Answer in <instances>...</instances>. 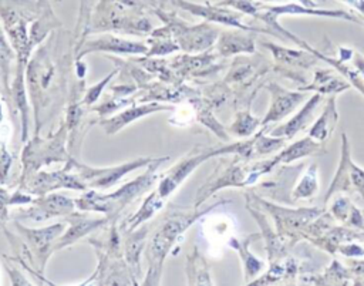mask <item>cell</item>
I'll use <instances>...</instances> for the list:
<instances>
[{
    "instance_id": "obj_1",
    "label": "cell",
    "mask_w": 364,
    "mask_h": 286,
    "mask_svg": "<svg viewBox=\"0 0 364 286\" xmlns=\"http://www.w3.org/2000/svg\"><path fill=\"white\" fill-rule=\"evenodd\" d=\"M68 31L50 34L44 44L33 51L27 67L26 81L27 91L34 111V135H40V129L46 121L60 111L67 98V75L74 53L75 40L65 38ZM75 57V55H74Z\"/></svg>"
},
{
    "instance_id": "obj_2",
    "label": "cell",
    "mask_w": 364,
    "mask_h": 286,
    "mask_svg": "<svg viewBox=\"0 0 364 286\" xmlns=\"http://www.w3.org/2000/svg\"><path fill=\"white\" fill-rule=\"evenodd\" d=\"M149 6L144 0H98L95 9L82 23L75 38L74 55L87 36L102 31H117L132 36H148L154 30L148 17Z\"/></svg>"
},
{
    "instance_id": "obj_3",
    "label": "cell",
    "mask_w": 364,
    "mask_h": 286,
    "mask_svg": "<svg viewBox=\"0 0 364 286\" xmlns=\"http://www.w3.org/2000/svg\"><path fill=\"white\" fill-rule=\"evenodd\" d=\"M230 203L228 199H220L216 203H212L206 209L193 208L192 211L188 209H169L161 225L156 228L151 239L146 242L145 246V259H146V275L144 285L154 286L159 285L164 270V262L166 255L173 248L178 238L188 231L198 219H200L208 212L216 209L218 206H223Z\"/></svg>"
},
{
    "instance_id": "obj_4",
    "label": "cell",
    "mask_w": 364,
    "mask_h": 286,
    "mask_svg": "<svg viewBox=\"0 0 364 286\" xmlns=\"http://www.w3.org/2000/svg\"><path fill=\"white\" fill-rule=\"evenodd\" d=\"M166 161H169L168 155L158 157L156 161L146 166L145 172H142L132 181L124 184L114 192L101 194L92 188L82 191V194L74 199L75 208L87 212H101L108 218L109 223L117 222L119 213L127 206H129L136 198L142 196L146 191H149L151 186L161 178L156 174V169Z\"/></svg>"
},
{
    "instance_id": "obj_5",
    "label": "cell",
    "mask_w": 364,
    "mask_h": 286,
    "mask_svg": "<svg viewBox=\"0 0 364 286\" xmlns=\"http://www.w3.org/2000/svg\"><path fill=\"white\" fill-rule=\"evenodd\" d=\"M10 222L21 239L23 252L21 255L16 256L17 262L21 265V268L28 269L34 276L50 285L44 275L46 265L50 256L54 253L53 246L55 240L65 229V221L44 228H28L17 219H11Z\"/></svg>"
},
{
    "instance_id": "obj_6",
    "label": "cell",
    "mask_w": 364,
    "mask_h": 286,
    "mask_svg": "<svg viewBox=\"0 0 364 286\" xmlns=\"http://www.w3.org/2000/svg\"><path fill=\"white\" fill-rule=\"evenodd\" d=\"M48 0H0V23L17 53V60L27 65L33 50L28 30L43 13Z\"/></svg>"
},
{
    "instance_id": "obj_7",
    "label": "cell",
    "mask_w": 364,
    "mask_h": 286,
    "mask_svg": "<svg viewBox=\"0 0 364 286\" xmlns=\"http://www.w3.org/2000/svg\"><path fill=\"white\" fill-rule=\"evenodd\" d=\"M68 129L65 121L60 124L57 131L48 134L47 138L40 135H33L31 139H27L21 151V171L18 179L40 171L43 166H48L55 162H67L71 157L68 148ZM18 182V181H17Z\"/></svg>"
},
{
    "instance_id": "obj_8",
    "label": "cell",
    "mask_w": 364,
    "mask_h": 286,
    "mask_svg": "<svg viewBox=\"0 0 364 286\" xmlns=\"http://www.w3.org/2000/svg\"><path fill=\"white\" fill-rule=\"evenodd\" d=\"M152 11L169 28L179 50L186 54L203 53L212 48L219 37V30L208 21L192 26L181 20L179 16L172 11H165L164 9H152Z\"/></svg>"
},
{
    "instance_id": "obj_9",
    "label": "cell",
    "mask_w": 364,
    "mask_h": 286,
    "mask_svg": "<svg viewBox=\"0 0 364 286\" xmlns=\"http://www.w3.org/2000/svg\"><path fill=\"white\" fill-rule=\"evenodd\" d=\"M158 157H138L131 161L114 165V166H90L87 164H82L78 161L77 157H70L65 162L70 169H73L88 188L92 189H101L105 191L115 184H118L127 174L136 171L139 168L148 166L154 161H156Z\"/></svg>"
},
{
    "instance_id": "obj_10",
    "label": "cell",
    "mask_w": 364,
    "mask_h": 286,
    "mask_svg": "<svg viewBox=\"0 0 364 286\" xmlns=\"http://www.w3.org/2000/svg\"><path fill=\"white\" fill-rule=\"evenodd\" d=\"M17 188L36 195L41 196L50 192H54L55 189L65 188V189H74V191H85L88 186L84 184V181L65 164L61 169L55 171H37L33 172L17 182Z\"/></svg>"
},
{
    "instance_id": "obj_11",
    "label": "cell",
    "mask_w": 364,
    "mask_h": 286,
    "mask_svg": "<svg viewBox=\"0 0 364 286\" xmlns=\"http://www.w3.org/2000/svg\"><path fill=\"white\" fill-rule=\"evenodd\" d=\"M240 158L242 157L236 155V158L233 161H229V162L222 161L215 168V171L209 175V178L198 189L193 208H200V205L205 201H208L219 189L229 188V186H235V188L247 186V176H249L250 165L240 164L239 162Z\"/></svg>"
},
{
    "instance_id": "obj_12",
    "label": "cell",
    "mask_w": 364,
    "mask_h": 286,
    "mask_svg": "<svg viewBox=\"0 0 364 286\" xmlns=\"http://www.w3.org/2000/svg\"><path fill=\"white\" fill-rule=\"evenodd\" d=\"M75 201L65 194L50 192L33 199L31 203L24 205L11 215L10 219H17L20 222H46L51 218L67 216L74 212Z\"/></svg>"
},
{
    "instance_id": "obj_13",
    "label": "cell",
    "mask_w": 364,
    "mask_h": 286,
    "mask_svg": "<svg viewBox=\"0 0 364 286\" xmlns=\"http://www.w3.org/2000/svg\"><path fill=\"white\" fill-rule=\"evenodd\" d=\"M26 64L17 60L13 78L10 83V91L3 100H6V105L13 118L18 117L20 120V142H27L28 139V128H30V104H28V91L26 81Z\"/></svg>"
},
{
    "instance_id": "obj_14",
    "label": "cell",
    "mask_w": 364,
    "mask_h": 286,
    "mask_svg": "<svg viewBox=\"0 0 364 286\" xmlns=\"http://www.w3.org/2000/svg\"><path fill=\"white\" fill-rule=\"evenodd\" d=\"M337 191H357L364 198V169L358 168L350 158V142L347 134L343 132L341 158L334 179L326 194V202L330 201Z\"/></svg>"
},
{
    "instance_id": "obj_15",
    "label": "cell",
    "mask_w": 364,
    "mask_h": 286,
    "mask_svg": "<svg viewBox=\"0 0 364 286\" xmlns=\"http://www.w3.org/2000/svg\"><path fill=\"white\" fill-rule=\"evenodd\" d=\"M149 47L142 41H132L117 37L114 34H101L94 38H87L75 51V60H81L91 53H114V54H144Z\"/></svg>"
},
{
    "instance_id": "obj_16",
    "label": "cell",
    "mask_w": 364,
    "mask_h": 286,
    "mask_svg": "<svg viewBox=\"0 0 364 286\" xmlns=\"http://www.w3.org/2000/svg\"><path fill=\"white\" fill-rule=\"evenodd\" d=\"M64 219H65V223L68 225V228L55 240V243L53 246L54 252L71 246L73 243L85 238L88 233L109 223V221L105 215L97 218V216L88 215L87 211H80V209L68 213L67 216H64Z\"/></svg>"
},
{
    "instance_id": "obj_17",
    "label": "cell",
    "mask_w": 364,
    "mask_h": 286,
    "mask_svg": "<svg viewBox=\"0 0 364 286\" xmlns=\"http://www.w3.org/2000/svg\"><path fill=\"white\" fill-rule=\"evenodd\" d=\"M171 3L179 9L186 10L188 13H191L193 16H199L210 23H218V24H223V26L240 28V30H247V31L255 30L250 26H246L242 23V13H237V11H233L229 9H223L219 4H209V3L199 4V3H192L188 0H171Z\"/></svg>"
},
{
    "instance_id": "obj_18",
    "label": "cell",
    "mask_w": 364,
    "mask_h": 286,
    "mask_svg": "<svg viewBox=\"0 0 364 286\" xmlns=\"http://www.w3.org/2000/svg\"><path fill=\"white\" fill-rule=\"evenodd\" d=\"M256 202L270 209L272 216L276 221V228L279 235H293L294 231L299 232L303 226L313 222L316 218H318L323 213L321 212L323 209H318V208H301V209L279 208L264 201H260V198H256Z\"/></svg>"
},
{
    "instance_id": "obj_19",
    "label": "cell",
    "mask_w": 364,
    "mask_h": 286,
    "mask_svg": "<svg viewBox=\"0 0 364 286\" xmlns=\"http://www.w3.org/2000/svg\"><path fill=\"white\" fill-rule=\"evenodd\" d=\"M266 88L270 92V105L264 118L262 120V127L270 122L282 121L306 100L304 91H289L277 83H270L266 85Z\"/></svg>"
},
{
    "instance_id": "obj_20",
    "label": "cell",
    "mask_w": 364,
    "mask_h": 286,
    "mask_svg": "<svg viewBox=\"0 0 364 286\" xmlns=\"http://www.w3.org/2000/svg\"><path fill=\"white\" fill-rule=\"evenodd\" d=\"M172 110L173 108L171 105L149 101V102H144L141 105H132L111 118H101L100 125L104 128L107 135H114L118 131H121L124 127L129 125L131 122H134L142 117H146L149 114L159 112V111H172Z\"/></svg>"
},
{
    "instance_id": "obj_21",
    "label": "cell",
    "mask_w": 364,
    "mask_h": 286,
    "mask_svg": "<svg viewBox=\"0 0 364 286\" xmlns=\"http://www.w3.org/2000/svg\"><path fill=\"white\" fill-rule=\"evenodd\" d=\"M321 101H323V94L316 92L291 120L274 128V131H272V135L284 137L286 139H290L300 131H304L310 125V122L314 120V112L317 111Z\"/></svg>"
},
{
    "instance_id": "obj_22",
    "label": "cell",
    "mask_w": 364,
    "mask_h": 286,
    "mask_svg": "<svg viewBox=\"0 0 364 286\" xmlns=\"http://www.w3.org/2000/svg\"><path fill=\"white\" fill-rule=\"evenodd\" d=\"M149 226L148 225H141L139 228L124 233V259L128 263L129 269L132 270L135 279L141 277V255L142 250L146 245V238H148Z\"/></svg>"
},
{
    "instance_id": "obj_23",
    "label": "cell",
    "mask_w": 364,
    "mask_h": 286,
    "mask_svg": "<svg viewBox=\"0 0 364 286\" xmlns=\"http://www.w3.org/2000/svg\"><path fill=\"white\" fill-rule=\"evenodd\" d=\"M240 28H237V31H222L219 33V37L215 43L216 46V51L219 55L222 57H230L235 54H240V53H247L252 54L256 51V46H255V38L250 34H246L243 31H239Z\"/></svg>"
},
{
    "instance_id": "obj_24",
    "label": "cell",
    "mask_w": 364,
    "mask_h": 286,
    "mask_svg": "<svg viewBox=\"0 0 364 286\" xmlns=\"http://www.w3.org/2000/svg\"><path fill=\"white\" fill-rule=\"evenodd\" d=\"M262 46L270 50L277 65H286L290 70L291 68H309V67L314 65L317 61H320L318 57L309 50H306V51L291 50V48H284V47L276 46L273 43H262Z\"/></svg>"
},
{
    "instance_id": "obj_25",
    "label": "cell",
    "mask_w": 364,
    "mask_h": 286,
    "mask_svg": "<svg viewBox=\"0 0 364 286\" xmlns=\"http://www.w3.org/2000/svg\"><path fill=\"white\" fill-rule=\"evenodd\" d=\"M165 205V201L158 195L156 191H152L142 202V205L138 208V211L135 213H132L131 216H128L118 228L121 231V233H128L136 228H139L141 225H144L146 221H149L158 211L162 209V206Z\"/></svg>"
},
{
    "instance_id": "obj_26",
    "label": "cell",
    "mask_w": 364,
    "mask_h": 286,
    "mask_svg": "<svg viewBox=\"0 0 364 286\" xmlns=\"http://www.w3.org/2000/svg\"><path fill=\"white\" fill-rule=\"evenodd\" d=\"M337 121H338V111L336 107V97L331 95L327 100L320 117L310 127L309 137H311L318 142L326 144L331 138V134Z\"/></svg>"
},
{
    "instance_id": "obj_27",
    "label": "cell",
    "mask_w": 364,
    "mask_h": 286,
    "mask_svg": "<svg viewBox=\"0 0 364 286\" xmlns=\"http://www.w3.org/2000/svg\"><path fill=\"white\" fill-rule=\"evenodd\" d=\"M262 235H257V233H252L243 239H237V238H230L228 240V245L235 249L239 256H240V260H242V265H243V273H245V279H246V283L250 282V279H253L262 269H263V262L260 259H257L253 253L249 252V245L252 243V240H256L259 239Z\"/></svg>"
},
{
    "instance_id": "obj_28",
    "label": "cell",
    "mask_w": 364,
    "mask_h": 286,
    "mask_svg": "<svg viewBox=\"0 0 364 286\" xmlns=\"http://www.w3.org/2000/svg\"><path fill=\"white\" fill-rule=\"evenodd\" d=\"M324 145L326 144L318 142L311 137H306L284 147V149H282L277 155H274V161L277 164H290L293 161H297L300 158H304L313 154H323L326 152Z\"/></svg>"
},
{
    "instance_id": "obj_29",
    "label": "cell",
    "mask_w": 364,
    "mask_h": 286,
    "mask_svg": "<svg viewBox=\"0 0 364 286\" xmlns=\"http://www.w3.org/2000/svg\"><path fill=\"white\" fill-rule=\"evenodd\" d=\"M17 64V53L13 48L1 23H0V78L4 90L1 97H6L10 91V83Z\"/></svg>"
},
{
    "instance_id": "obj_30",
    "label": "cell",
    "mask_w": 364,
    "mask_h": 286,
    "mask_svg": "<svg viewBox=\"0 0 364 286\" xmlns=\"http://www.w3.org/2000/svg\"><path fill=\"white\" fill-rule=\"evenodd\" d=\"M186 279L188 285H213L210 266L206 262L205 256L200 253L198 246H193L192 252L186 255Z\"/></svg>"
},
{
    "instance_id": "obj_31",
    "label": "cell",
    "mask_w": 364,
    "mask_h": 286,
    "mask_svg": "<svg viewBox=\"0 0 364 286\" xmlns=\"http://www.w3.org/2000/svg\"><path fill=\"white\" fill-rule=\"evenodd\" d=\"M350 87L348 83L343 81L330 70H317L314 80L309 85H300L299 91H316L320 94H337L343 92Z\"/></svg>"
},
{
    "instance_id": "obj_32",
    "label": "cell",
    "mask_w": 364,
    "mask_h": 286,
    "mask_svg": "<svg viewBox=\"0 0 364 286\" xmlns=\"http://www.w3.org/2000/svg\"><path fill=\"white\" fill-rule=\"evenodd\" d=\"M148 44H149L148 46L149 50L146 53V57L166 55L179 50L178 44L173 41L172 34L166 26L154 28L148 37Z\"/></svg>"
},
{
    "instance_id": "obj_33",
    "label": "cell",
    "mask_w": 364,
    "mask_h": 286,
    "mask_svg": "<svg viewBox=\"0 0 364 286\" xmlns=\"http://www.w3.org/2000/svg\"><path fill=\"white\" fill-rule=\"evenodd\" d=\"M317 191H318V168H317V164L313 162L306 169V172L300 178L299 184L293 188L291 198L294 201L311 199L316 196Z\"/></svg>"
},
{
    "instance_id": "obj_34",
    "label": "cell",
    "mask_w": 364,
    "mask_h": 286,
    "mask_svg": "<svg viewBox=\"0 0 364 286\" xmlns=\"http://www.w3.org/2000/svg\"><path fill=\"white\" fill-rule=\"evenodd\" d=\"M333 216L341 222L350 223L355 228H364V218L361 212L348 201V198H337L330 208Z\"/></svg>"
},
{
    "instance_id": "obj_35",
    "label": "cell",
    "mask_w": 364,
    "mask_h": 286,
    "mask_svg": "<svg viewBox=\"0 0 364 286\" xmlns=\"http://www.w3.org/2000/svg\"><path fill=\"white\" fill-rule=\"evenodd\" d=\"M262 125V120L255 118L249 110H242L236 114L233 124L229 127V131L236 137H249L252 135L257 127Z\"/></svg>"
},
{
    "instance_id": "obj_36",
    "label": "cell",
    "mask_w": 364,
    "mask_h": 286,
    "mask_svg": "<svg viewBox=\"0 0 364 286\" xmlns=\"http://www.w3.org/2000/svg\"><path fill=\"white\" fill-rule=\"evenodd\" d=\"M286 138L284 137H267L263 129H260L255 137H253V152L256 154H272L274 151L282 149L286 145Z\"/></svg>"
},
{
    "instance_id": "obj_37",
    "label": "cell",
    "mask_w": 364,
    "mask_h": 286,
    "mask_svg": "<svg viewBox=\"0 0 364 286\" xmlns=\"http://www.w3.org/2000/svg\"><path fill=\"white\" fill-rule=\"evenodd\" d=\"M17 259L14 258H9L6 255H1V263H3V268L4 270L7 272L9 277H10V282L13 286H28V285H33L27 276L21 272V265L18 262H16Z\"/></svg>"
},
{
    "instance_id": "obj_38",
    "label": "cell",
    "mask_w": 364,
    "mask_h": 286,
    "mask_svg": "<svg viewBox=\"0 0 364 286\" xmlns=\"http://www.w3.org/2000/svg\"><path fill=\"white\" fill-rule=\"evenodd\" d=\"M118 70H119V68H115V70L111 71L108 75H105L100 83H97V84L88 87L87 90H84V94H82V98H81V100H82V102H84L87 107L92 105V104L101 97V92L104 91L105 85L109 84V81L114 78V75L118 73Z\"/></svg>"
},
{
    "instance_id": "obj_39",
    "label": "cell",
    "mask_w": 364,
    "mask_h": 286,
    "mask_svg": "<svg viewBox=\"0 0 364 286\" xmlns=\"http://www.w3.org/2000/svg\"><path fill=\"white\" fill-rule=\"evenodd\" d=\"M9 199H10L9 189L0 186V228H3L4 223L10 219V216H9V208H10Z\"/></svg>"
},
{
    "instance_id": "obj_40",
    "label": "cell",
    "mask_w": 364,
    "mask_h": 286,
    "mask_svg": "<svg viewBox=\"0 0 364 286\" xmlns=\"http://www.w3.org/2000/svg\"><path fill=\"white\" fill-rule=\"evenodd\" d=\"M33 199H34V198H33L31 194H28V192L20 189V188H17L14 192L10 194L9 203H10V206H14V205H17V206H24V205L31 203Z\"/></svg>"
},
{
    "instance_id": "obj_41",
    "label": "cell",
    "mask_w": 364,
    "mask_h": 286,
    "mask_svg": "<svg viewBox=\"0 0 364 286\" xmlns=\"http://www.w3.org/2000/svg\"><path fill=\"white\" fill-rule=\"evenodd\" d=\"M338 252L344 256H364V248H361L358 243H347L338 246Z\"/></svg>"
},
{
    "instance_id": "obj_42",
    "label": "cell",
    "mask_w": 364,
    "mask_h": 286,
    "mask_svg": "<svg viewBox=\"0 0 364 286\" xmlns=\"http://www.w3.org/2000/svg\"><path fill=\"white\" fill-rule=\"evenodd\" d=\"M338 51H340L338 60H341L343 63H347V61H350V60L354 57V50H351V48L340 47V48H338Z\"/></svg>"
},
{
    "instance_id": "obj_43",
    "label": "cell",
    "mask_w": 364,
    "mask_h": 286,
    "mask_svg": "<svg viewBox=\"0 0 364 286\" xmlns=\"http://www.w3.org/2000/svg\"><path fill=\"white\" fill-rule=\"evenodd\" d=\"M354 67L358 70V73L363 75L364 78V57L360 53H354V61H353Z\"/></svg>"
},
{
    "instance_id": "obj_44",
    "label": "cell",
    "mask_w": 364,
    "mask_h": 286,
    "mask_svg": "<svg viewBox=\"0 0 364 286\" xmlns=\"http://www.w3.org/2000/svg\"><path fill=\"white\" fill-rule=\"evenodd\" d=\"M344 3H347L348 6L357 9L360 13L364 14V0H341Z\"/></svg>"
},
{
    "instance_id": "obj_45",
    "label": "cell",
    "mask_w": 364,
    "mask_h": 286,
    "mask_svg": "<svg viewBox=\"0 0 364 286\" xmlns=\"http://www.w3.org/2000/svg\"><path fill=\"white\" fill-rule=\"evenodd\" d=\"M148 6H152V9H164L165 3L171 1V0H144Z\"/></svg>"
},
{
    "instance_id": "obj_46",
    "label": "cell",
    "mask_w": 364,
    "mask_h": 286,
    "mask_svg": "<svg viewBox=\"0 0 364 286\" xmlns=\"http://www.w3.org/2000/svg\"><path fill=\"white\" fill-rule=\"evenodd\" d=\"M300 1H301V3H304V4H306V6H309V7H313V6H314L310 0H300Z\"/></svg>"
},
{
    "instance_id": "obj_47",
    "label": "cell",
    "mask_w": 364,
    "mask_h": 286,
    "mask_svg": "<svg viewBox=\"0 0 364 286\" xmlns=\"http://www.w3.org/2000/svg\"><path fill=\"white\" fill-rule=\"evenodd\" d=\"M269 1H273V0H269Z\"/></svg>"
}]
</instances>
